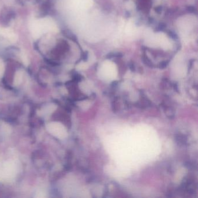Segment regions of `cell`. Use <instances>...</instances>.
I'll return each mask as SVG.
<instances>
[{
  "mask_svg": "<svg viewBox=\"0 0 198 198\" xmlns=\"http://www.w3.org/2000/svg\"><path fill=\"white\" fill-rule=\"evenodd\" d=\"M1 172L3 180L12 179L16 174V166L13 161H6L2 165H1Z\"/></svg>",
  "mask_w": 198,
  "mask_h": 198,
  "instance_id": "cell-1",
  "label": "cell"
},
{
  "mask_svg": "<svg viewBox=\"0 0 198 198\" xmlns=\"http://www.w3.org/2000/svg\"><path fill=\"white\" fill-rule=\"evenodd\" d=\"M47 129L54 136L58 138L65 137L66 131L63 125L58 122H51L47 125Z\"/></svg>",
  "mask_w": 198,
  "mask_h": 198,
  "instance_id": "cell-2",
  "label": "cell"
},
{
  "mask_svg": "<svg viewBox=\"0 0 198 198\" xmlns=\"http://www.w3.org/2000/svg\"><path fill=\"white\" fill-rule=\"evenodd\" d=\"M57 108L55 104H51L47 105L38 111V114L41 116H45L53 113Z\"/></svg>",
  "mask_w": 198,
  "mask_h": 198,
  "instance_id": "cell-3",
  "label": "cell"
},
{
  "mask_svg": "<svg viewBox=\"0 0 198 198\" xmlns=\"http://www.w3.org/2000/svg\"><path fill=\"white\" fill-rule=\"evenodd\" d=\"M22 80V73L20 71H18L16 73V75L15 76L14 81V85L15 86L19 85Z\"/></svg>",
  "mask_w": 198,
  "mask_h": 198,
  "instance_id": "cell-4",
  "label": "cell"
},
{
  "mask_svg": "<svg viewBox=\"0 0 198 198\" xmlns=\"http://www.w3.org/2000/svg\"><path fill=\"white\" fill-rule=\"evenodd\" d=\"M47 196L46 192L44 190H38L35 195V198H44Z\"/></svg>",
  "mask_w": 198,
  "mask_h": 198,
  "instance_id": "cell-5",
  "label": "cell"
},
{
  "mask_svg": "<svg viewBox=\"0 0 198 198\" xmlns=\"http://www.w3.org/2000/svg\"><path fill=\"white\" fill-rule=\"evenodd\" d=\"M120 56H122V54L121 53H110L106 56V58L111 59L114 57H119Z\"/></svg>",
  "mask_w": 198,
  "mask_h": 198,
  "instance_id": "cell-6",
  "label": "cell"
},
{
  "mask_svg": "<svg viewBox=\"0 0 198 198\" xmlns=\"http://www.w3.org/2000/svg\"><path fill=\"white\" fill-rule=\"evenodd\" d=\"M175 139L180 144H184V142H186V138L183 136H177L175 137Z\"/></svg>",
  "mask_w": 198,
  "mask_h": 198,
  "instance_id": "cell-7",
  "label": "cell"
},
{
  "mask_svg": "<svg viewBox=\"0 0 198 198\" xmlns=\"http://www.w3.org/2000/svg\"><path fill=\"white\" fill-rule=\"evenodd\" d=\"M169 64V61H164L161 62L160 64V68L161 69H165Z\"/></svg>",
  "mask_w": 198,
  "mask_h": 198,
  "instance_id": "cell-8",
  "label": "cell"
},
{
  "mask_svg": "<svg viewBox=\"0 0 198 198\" xmlns=\"http://www.w3.org/2000/svg\"><path fill=\"white\" fill-rule=\"evenodd\" d=\"M130 69L131 70V71H135V67L134 66V65L133 64H131L130 65Z\"/></svg>",
  "mask_w": 198,
  "mask_h": 198,
  "instance_id": "cell-9",
  "label": "cell"
},
{
  "mask_svg": "<svg viewBox=\"0 0 198 198\" xmlns=\"http://www.w3.org/2000/svg\"><path fill=\"white\" fill-rule=\"evenodd\" d=\"M188 10V11H191V12H193V11H194V8H193V7H189Z\"/></svg>",
  "mask_w": 198,
  "mask_h": 198,
  "instance_id": "cell-10",
  "label": "cell"
}]
</instances>
